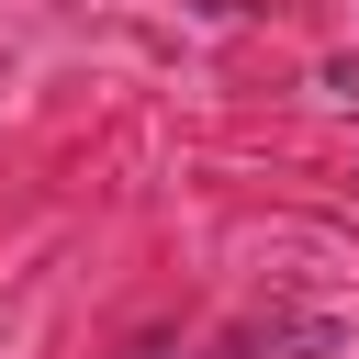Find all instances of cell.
I'll return each instance as SVG.
<instances>
[{
    "mask_svg": "<svg viewBox=\"0 0 359 359\" xmlns=\"http://www.w3.org/2000/svg\"><path fill=\"white\" fill-rule=\"evenodd\" d=\"M337 348V325H280V337H224V348H180V337H157V348H135V359H325Z\"/></svg>",
    "mask_w": 359,
    "mask_h": 359,
    "instance_id": "cell-1",
    "label": "cell"
}]
</instances>
